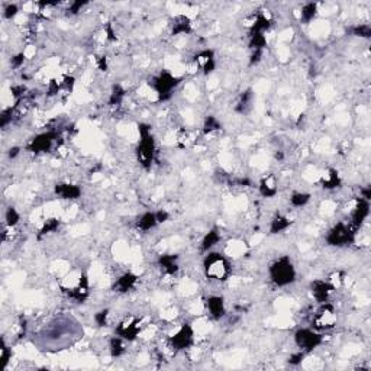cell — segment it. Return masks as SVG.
<instances>
[{"mask_svg":"<svg viewBox=\"0 0 371 371\" xmlns=\"http://www.w3.org/2000/svg\"><path fill=\"white\" fill-rule=\"evenodd\" d=\"M267 47V38L264 34H249V48L254 50H264Z\"/></svg>","mask_w":371,"mask_h":371,"instance_id":"26","label":"cell"},{"mask_svg":"<svg viewBox=\"0 0 371 371\" xmlns=\"http://www.w3.org/2000/svg\"><path fill=\"white\" fill-rule=\"evenodd\" d=\"M108 316H109V309L99 310V312L94 315V320H96L97 326H106V323H108Z\"/></svg>","mask_w":371,"mask_h":371,"instance_id":"37","label":"cell"},{"mask_svg":"<svg viewBox=\"0 0 371 371\" xmlns=\"http://www.w3.org/2000/svg\"><path fill=\"white\" fill-rule=\"evenodd\" d=\"M179 78L174 77L170 71L164 70L161 71L158 75H155L152 78V89L155 90L157 96H158V100L160 102H166L168 99H171L173 96V90L177 87L179 84Z\"/></svg>","mask_w":371,"mask_h":371,"instance_id":"4","label":"cell"},{"mask_svg":"<svg viewBox=\"0 0 371 371\" xmlns=\"http://www.w3.org/2000/svg\"><path fill=\"white\" fill-rule=\"evenodd\" d=\"M194 341V331L190 323H183L180 329L170 338L171 348L174 351H185L193 345Z\"/></svg>","mask_w":371,"mask_h":371,"instance_id":"8","label":"cell"},{"mask_svg":"<svg viewBox=\"0 0 371 371\" xmlns=\"http://www.w3.org/2000/svg\"><path fill=\"white\" fill-rule=\"evenodd\" d=\"M260 193L264 197H274L277 194V183L273 174L262 179V182L260 183Z\"/></svg>","mask_w":371,"mask_h":371,"instance_id":"21","label":"cell"},{"mask_svg":"<svg viewBox=\"0 0 371 371\" xmlns=\"http://www.w3.org/2000/svg\"><path fill=\"white\" fill-rule=\"evenodd\" d=\"M179 257L176 254H164L158 258V264L166 274H176L179 271Z\"/></svg>","mask_w":371,"mask_h":371,"instance_id":"17","label":"cell"},{"mask_svg":"<svg viewBox=\"0 0 371 371\" xmlns=\"http://www.w3.org/2000/svg\"><path fill=\"white\" fill-rule=\"evenodd\" d=\"M251 103H252V92L251 90H247L241 94L240 100H238V105L235 108V111L238 113H245L248 109L251 108Z\"/></svg>","mask_w":371,"mask_h":371,"instance_id":"27","label":"cell"},{"mask_svg":"<svg viewBox=\"0 0 371 371\" xmlns=\"http://www.w3.org/2000/svg\"><path fill=\"white\" fill-rule=\"evenodd\" d=\"M323 335L310 328H300L295 332V344L306 354L322 345Z\"/></svg>","mask_w":371,"mask_h":371,"instance_id":"7","label":"cell"},{"mask_svg":"<svg viewBox=\"0 0 371 371\" xmlns=\"http://www.w3.org/2000/svg\"><path fill=\"white\" fill-rule=\"evenodd\" d=\"M336 322H338L336 312H335L332 305H329L326 302V303H322L319 310L313 315L312 328L317 332L319 331H329V329L336 326Z\"/></svg>","mask_w":371,"mask_h":371,"instance_id":"6","label":"cell"},{"mask_svg":"<svg viewBox=\"0 0 371 371\" xmlns=\"http://www.w3.org/2000/svg\"><path fill=\"white\" fill-rule=\"evenodd\" d=\"M25 58H26L25 53H19V54H16V56L12 57L10 64H12L13 68H20V67L23 65V62H25Z\"/></svg>","mask_w":371,"mask_h":371,"instance_id":"40","label":"cell"},{"mask_svg":"<svg viewBox=\"0 0 371 371\" xmlns=\"http://www.w3.org/2000/svg\"><path fill=\"white\" fill-rule=\"evenodd\" d=\"M19 154H20V148H19V147H12V148L9 149V152H7L9 158H15V157H18Z\"/></svg>","mask_w":371,"mask_h":371,"instance_id":"45","label":"cell"},{"mask_svg":"<svg viewBox=\"0 0 371 371\" xmlns=\"http://www.w3.org/2000/svg\"><path fill=\"white\" fill-rule=\"evenodd\" d=\"M290 225H292L290 219H289L287 216H284V215L278 213V215H276V216L273 218V221H271V225H270V234H273V235H274V234H280V232L286 231Z\"/></svg>","mask_w":371,"mask_h":371,"instance_id":"22","label":"cell"},{"mask_svg":"<svg viewBox=\"0 0 371 371\" xmlns=\"http://www.w3.org/2000/svg\"><path fill=\"white\" fill-rule=\"evenodd\" d=\"M12 357V350L9 348V345L6 344L4 338H1V342H0V358H1V366L6 367L9 360Z\"/></svg>","mask_w":371,"mask_h":371,"instance_id":"35","label":"cell"},{"mask_svg":"<svg viewBox=\"0 0 371 371\" xmlns=\"http://www.w3.org/2000/svg\"><path fill=\"white\" fill-rule=\"evenodd\" d=\"M191 31V23L188 20V18L186 16H177L174 19L173 23V35H179V34H188Z\"/></svg>","mask_w":371,"mask_h":371,"instance_id":"24","label":"cell"},{"mask_svg":"<svg viewBox=\"0 0 371 371\" xmlns=\"http://www.w3.org/2000/svg\"><path fill=\"white\" fill-rule=\"evenodd\" d=\"M262 56H264V50H254L249 57V65H257L262 60Z\"/></svg>","mask_w":371,"mask_h":371,"instance_id":"41","label":"cell"},{"mask_svg":"<svg viewBox=\"0 0 371 371\" xmlns=\"http://www.w3.org/2000/svg\"><path fill=\"white\" fill-rule=\"evenodd\" d=\"M352 35L369 39L371 37V26L369 23H360L352 28Z\"/></svg>","mask_w":371,"mask_h":371,"instance_id":"34","label":"cell"},{"mask_svg":"<svg viewBox=\"0 0 371 371\" xmlns=\"http://www.w3.org/2000/svg\"><path fill=\"white\" fill-rule=\"evenodd\" d=\"M158 225V221H157V215L155 212H145L136 222V226L139 231L142 232H148L151 229H154L155 226Z\"/></svg>","mask_w":371,"mask_h":371,"instance_id":"19","label":"cell"},{"mask_svg":"<svg viewBox=\"0 0 371 371\" xmlns=\"http://www.w3.org/2000/svg\"><path fill=\"white\" fill-rule=\"evenodd\" d=\"M310 194L305 191H296L290 196V203L293 207H303L309 203Z\"/></svg>","mask_w":371,"mask_h":371,"instance_id":"29","label":"cell"},{"mask_svg":"<svg viewBox=\"0 0 371 371\" xmlns=\"http://www.w3.org/2000/svg\"><path fill=\"white\" fill-rule=\"evenodd\" d=\"M115 332L124 341L132 342V341H135L138 338V335L141 332V322H139L138 317L129 316V317L124 319L122 322H119V325L116 326Z\"/></svg>","mask_w":371,"mask_h":371,"instance_id":"9","label":"cell"},{"mask_svg":"<svg viewBox=\"0 0 371 371\" xmlns=\"http://www.w3.org/2000/svg\"><path fill=\"white\" fill-rule=\"evenodd\" d=\"M316 13H317V4H316V3H306V4L302 7L300 19H302L305 23H309L310 20L316 16Z\"/></svg>","mask_w":371,"mask_h":371,"instance_id":"30","label":"cell"},{"mask_svg":"<svg viewBox=\"0 0 371 371\" xmlns=\"http://www.w3.org/2000/svg\"><path fill=\"white\" fill-rule=\"evenodd\" d=\"M268 273H270L271 281L277 287H286V286H290L296 281V268L287 255L276 260L270 265Z\"/></svg>","mask_w":371,"mask_h":371,"instance_id":"2","label":"cell"},{"mask_svg":"<svg viewBox=\"0 0 371 371\" xmlns=\"http://www.w3.org/2000/svg\"><path fill=\"white\" fill-rule=\"evenodd\" d=\"M136 280H138V277L133 273H125L115 281L113 289L118 293H126V292H129L135 286Z\"/></svg>","mask_w":371,"mask_h":371,"instance_id":"18","label":"cell"},{"mask_svg":"<svg viewBox=\"0 0 371 371\" xmlns=\"http://www.w3.org/2000/svg\"><path fill=\"white\" fill-rule=\"evenodd\" d=\"M99 68L100 70H103V71H106V68H108V62H106V57H100L99 58Z\"/></svg>","mask_w":371,"mask_h":371,"instance_id":"46","label":"cell"},{"mask_svg":"<svg viewBox=\"0 0 371 371\" xmlns=\"http://www.w3.org/2000/svg\"><path fill=\"white\" fill-rule=\"evenodd\" d=\"M109 350H111V354H112V357H121V355H124L125 352V345H124V339L122 338H119L118 335L116 336H113V338H111V341H109Z\"/></svg>","mask_w":371,"mask_h":371,"instance_id":"25","label":"cell"},{"mask_svg":"<svg viewBox=\"0 0 371 371\" xmlns=\"http://www.w3.org/2000/svg\"><path fill=\"white\" fill-rule=\"evenodd\" d=\"M54 193L65 200H74L81 196V188L77 185H71V183H58L54 187Z\"/></svg>","mask_w":371,"mask_h":371,"instance_id":"14","label":"cell"},{"mask_svg":"<svg viewBox=\"0 0 371 371\" xmlns=\"http://www.w3.org/2000/svg\"><path fill=\"white\" fill-rule=\"evenodd\" d=\"M58 226H60V221H58V219H56V218L47 219L45 223H44V226H42V229H41L39 237H44V235H47V234L56 232V231L58 229Z\"/></svg>","mask_w":371,"mask_h":371,"instance_id":"33","label":"cell"},{"mask_svg":"<svg viewBox=\"0 0 371 371\" xmlns=\"http://www.w3.org/2000/svg\"><path fill=\"white\" fill-rule=\"evenodd\" d=\"M206 308L209 310L210 316H212L213 319H216V320L221 319V317H223L225 313H226L223 297H221V296H210V297H207V300H206Z\"/></svg>","mask_w":371,"mask_h":371,"instance_id":"16","label":"cell"},{"mask_svg":"<svg viewBox=\"0 0 371 371\" xmlns=\"http://www.w3.org/2000/svg\"><path fill=\"white\" fill-rule=\"evenodd\" d=\"M270 25H271L270 19L264 13H258L251 23L249 34H265V31H268Z\"/></svg>","mask_w":371,"mask_h":371,"instance_id":"20","label":"cell"},{"mask_svg":"<svg viewBox=\"0 0 371 371\" xmlns=\"http://www.w3.org/2000/svg\"><path fill=\"white\" fill-rule=\"evenodd\" d=\"M13 115V108H6V109H3V112H1V116H0V125H1V128H6V125L9 124V122H12V116Z\"/></svg>","mask_w":371,"mask_h":371,"instance_id":"38","label":"cell"},{"mask_svg":"<svg viewBox=\"0 0 371 371\" xmlns=\"http://www.w3.org/2000/svg\"><path fill=\"white\" fill-rule=\"evenodd\" d=\"M56 139H57V132H54V130L39 133V135H37L35 138L31 139V142L28 144V149L34 154L48 152V151H51Z\"/></svg>","mask_w":371,"mask_h":371,"instance_id":"10","label":"cell"},{"mask_svg":"<svg viewBox=\"0 0 371 371\" xmlns=\"http://www.w3.org/2000/svg\"><path fill=\"white\" fill-rule=\"evenodd\" d=\"M18 12H19V7H18L16 4H13V3H9V4L4 7L3 16H4L6 19H12V18H15V16L18 15Z\"/></svg>","mask_w":371,"mask_h":371,"instance_id":"39","label":"cell"},{"mask_svg":"<svg viewBox=\"0 0 371 371\" xmlns=\"http://www.w3.org/2000/svg\"><path fill=\"white\" fill-rule=\"evenodd\" d=\"M335 290L334 284L329 283V281H325V280H315L310 283V292H312V296L315 297V300L317 303H326L328 299H329V295Z\"/></svg>","mask_w":371,"mask_h":371,"instance_id":"11","label":"cell"},{"mask_svg":"<svg viewBox=\"0 0 371 371\" xmlns=\"http://www.w3.org/2000/svg\"><path fill=\"white\" fill-rule=\"evenodd\" d=\"M125 97V90L121 87V86H115L112 93H111V97H109V105L111 106H116V105H121L122 100Z\"/></svg>","mask_w":371,"mask_h":371,"instance_id":"32","label":"cell"},{"mask_svg":"<svg viewBox=\"0 0 371 371\" xmlns=\"http://www.w3.org/2000/svg\"><path fill=\"white\" fill-rule=\"evenodd\" d=\"M218 129H221V124L215 116H207L204 119V124H203V132L204 133H212Z\"/></svg>","mask_w":371,"mask_h":371,"instance_id":"36","label":"cell"},{"mask_svg":"<svg viewBox=\"0 0 371 371\" xmlns=\"http://www.w3.org/2000/svg\"><path fill=\"white\" fill-rule=\"evenodd\" d=\"M155 215H157V221H158V223H163V222L168 221V218H170L168 212H166V210H158V212H155Z\"/></svg>","mask_w":371,"mask_h":371,"instance_id":"44","label":"cell"},{"mask_svg":"<svg viewBox=\"0 0 371 371\" xmlns=\"http://www.w3.org/2000/svg\"><path fill=\"white\" fill-rule=\"evenodd\" d=\"M203 271L212 281H226L231 276L229 260L221 252H207L203 258Z\"/></svg>","mask_w":371,"mask_h":371,"instance_id":"1","label":"cell"},{"mask_svg":"<svg viewBox=\"0 0 371 371\" xmlns=\"http://www.w3.org/2000/svg\"><path fill=\"white\" fill-rule=\"evenodd\" d=\"M139 144L136 147V157L139 164L145 168L149 170L154 161L155 155V139L151 133L149 125L141 124L139 125Z\"/></svg>","mask_w":371,"mask_h":371,"instance_id":"3","label":"cell"},{"mask_svg":"<svg viewBox=\"0 0 371 371\" xmlns=\"http://www.w3.org/2000/svg\"><path fill=\"white\" fill-rule=\"evenodd\" d=\"M194 62H196L197 67H200L203 70L204 74H210L216 67L215 54H213L212 50H203V51L197 53L196 57H194Z\"/></svg>","mask_w":371,"mask_h":371,"instance_id":"13","label":"cell"},{"mask_svg":"<svg viewBox=\"0 0 371 371\" xmlns=\"http://www.w3.org/2000/svg\"><path fill=\"white\" fill-rule=\"evenodd\" d=\"M369 213H370V200L364 199V197H358L357 199V203H355V207L352 210V215H351V222H352V226L355 228H360L364 221L369 218Z\"/></svg>","mask_w":371,"mask_h":371,"instance_id":"12","label":"cell"},{"mask_svg":"<svg viewBox=\"0 0 371 371\" xmlns=\"http://www.w3.org/2000/svg\"><path fill=\"white\" fill-rule=\"evenodd\" d=\"M303 358H305V352H303V351H300V352L293 354V355L289 358V363H290L292 366H299V364L303 361Z\"/></svg>","mask_w":371,"mask_h":371,"instance_id":"42","label":"cell"},{"mask_svg":"<svg viewBox=\"0 0 371 371\" xmlns=\"http://www.w3.org/2000/svg\"><path fill=\"white\" fill-rule=\"evenodd\" d=\"M339 185H341V179L336 170H329L326 177H323L322 180V186L325 188H336Z\"/></svg>","mask_w":371,"mask_h":371,"instance_id":"28","label":"cell"},{"mask_svg":"<svg viewBox=\"0 0 371 371\" xmlns=\"http://www.w3.org/2000/svg\"><path fill=\"white\" fill-rule=\"evenodd\" d=\"M355 241V232L350 225H345L344 222L336 223L326 235V244L331 247L342 248L354 244Z\"/></svg>","mask_w":371,"mask_h":371,"instance_id":"5","label":"cell"},{"mask_svg":"<svg viewBox=\"0 0 371 371\" xmlns=\"http://www.w3.org/2000/svg\"><path fill=\"white\" fill-rule=\"evenodd\" d=\"M4 221H6V225L9 228H13L20 221V215H19V212L15 207H7V210L4 213Z\"/></svg>","mask_w":371,"mask_h":371,"instance_id":"31","label":"cell"},{"mask_svg":"<svg viewBox=\"0 0 371 371\" xmlns=\"http://www.w3.org/2000/svg\"><path fill=\"white\" fill-rule=\"evenodd\" d=\"M89 293H90V290H89V280H87V276L83 274L80 277L77 286L74 289H71V292H68V296L71 299H74L75 302L83 303L89 297Z\"/></svg>","mask_w":371,"mask_h":371,"instance_id":"15","label":"cell"},{"mask_svg":"<svg viewBox=\"0 0 371 371\" xmlns=\"http://www.w3.org/2000/svg\"><path fill=\"white\" fill-rule=\"evenodd\" d=\"M219 241H221V234H219V231H218V229L209 231V232L203 237V240H202V251L209 252L215 245L219 244Z\"/></svg>","mask_w":371,"mask_h":371,"instance_id":"23","label":"cell"},{"mask_svg":"<svg viewBox=\"0 0 371 371\" xmlns=\"http://www.w3.org/2000/svg\"><path fill=\"white\" fill-rule=\"evenodd\" d=\"M84 4H87V3H86V1H74V3H71V4H70V10H71V13H74V15H75V13H78Z\"/></svg>","mask_w":371,"mask_h":371,"instance_id":"43","label":"cell"}]
</instances>
